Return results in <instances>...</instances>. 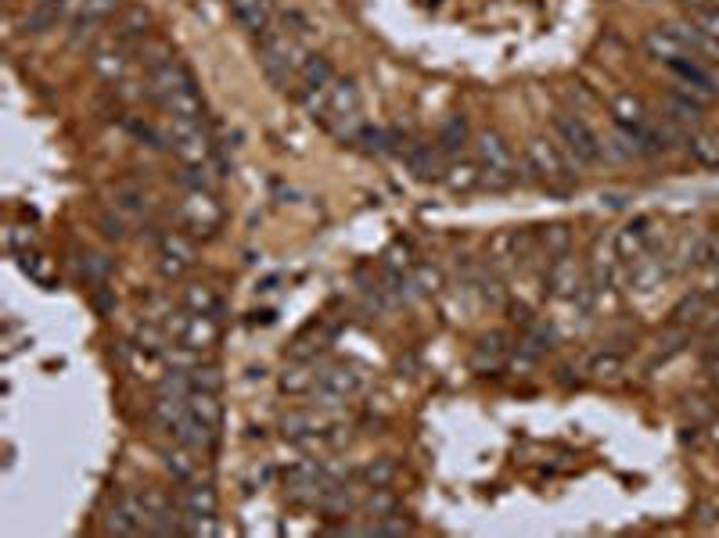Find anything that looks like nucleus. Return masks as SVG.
<instances>
[{
    "instance_id": "nucleus-1",
    "label": "nucleus",
    "mask_w": 719,
    "mask_h": 538,
    "mask_svg": "<svg viewBox=\"0 0 719 538\" xmlns=\"http://www.w3.org/2000/svg\"><path fill=\"white\" fill-rule=\"evenodd\" d=\"M475 158L482 169V187L489 191H507L518 184V169H514V155L511 148L500 140V133H478L475 137Z\"/></svg>"
},
{
    "instance_id": "nucleus-2",
    "label": "nucleus",
    "mask_w": 719,
    "mask_h": 538,
    "mask_svg": "<svg viewBox=\"0 0 719 538\" xmlns=\"http://www.w3.org/2000/svg\"><path fill=\"white\" fill-rule=\"evenodd\" d=\"M554 130H558V148L576 162V166H597L605 158V144L601 137L576 115V112H558L554 115Z\"/></svg>"
},
{
    "instance_id": "nucleus-3",
    "label": "nucleus",
    "mask_w": 719,
    "mask_h": 538,
    "mask_svg": "<svg viewBox=\"0 0 719 538\" xmlns=\"http://www.w3.org/2000/svg\"><path fill=\"white\" fill-rule=\"evenodd\" d=\"M525 158H529V166H532V173H536V180L547 187V191H569L572 187V180H576V173H572V158L558 148V144H551V140H543V137H536V140H529V148H525Z\"/></svg>"
},
{
    "instance_id": "nucleus-4",
    "label": "nucleus",
    "mask_w": 719,
    "mask_h": 538,
    "mask_svg": "<svg viewBox=\"0 0 719 538\" xmlns=\"http://www.w3.org/2000/svg\"><path fill=\"white\" fill-rule=\"evenodd\" d=\"M169 148L184 166H209V137L202 133V122L195 119L169 115Z\"/></svg>"
},
{
    "instance_id": "nucleus-5",
    "label": "nucleus",
    "mask_w": 719,
    "mask_h": 538,
    "mask_svg": "<svg viewBox=\"0 0 719 538\" xmlns=\"http://www.w3.org/2000/svg\"><path fill=\"white\" fill-rule=\"evenodd\" d=\"M166 330L184 345V348H195V352H205V348H213L216 345V337H220V327H216V319L213 316H205V312H187V316H180V319H169L166 323Z\"/></svg>"
},
{
    "instance_id": "nucleus-6",
    "label": "nucleus",
    "mask_w": 719,
    "mask_h": 538,
    "mask_svg": "<svg viewBox=\"0 0 719 538\" xmlns=\"http://www.w3.org/2000/svg\"><path fill=\"white\" fill-rule=\"evenodd\" d=\"M180 220H184L195 234H213V230L220 227L223 212H220V205L213 202L209 191L195 187V191H187V198H184V205H180Z\"/></svg>"
},
{
    "instance_id": "nucleus-7",
    "label": "nucleus",
    "mask_w": 719,
    "mask_h": 538,
    "mask_svg": "<svg viewBox=\"0 0 719 538\" xmlns=\"http://www.w3.org/2000/svg\"><path fill=\"white\" fill-rule=\"evenodd\" d=\"M360 388H363V377H360L353 366H328L317 373V391H321V406H335V402H346L353 399Z\"/></svg>"
},
{
    "instance_id": "nucleus-8",
    "label": "nucleus",
    "mask_w": 719,
    "mask_h": 538,
    "mask_svg": "<svg viewBox=\"0 0 719 538\" xmlns=\"http://www.w3.org/2000/svg\"><path fill=\"white\" fill-rule=\"evenodd\" d=\"M148 525V514H144V499H133V496H123L112 510H108V521H105V532L112 535H137L144 532Z\"/></svg>"
},
{
    "instance_id": "nucleus-9",
    "label": "nucleus",
    "mask_w": 719,
    "mask_h": 538,
    "mask_svg": "<svg viewBox=\"0 0 719 538\" xmlns=\"http://www.w3.org/2000/svg\"><path fill=\"white\" fill-rule=\"evenodd\" d=\"M195 266V245L184 234H162L159 238V269L166 276H180Z\"/></svg>"
},
{
    "instance_id": "nucleus-10",
    "label": "nucleus",
    "mask_w": 719,
    "mask_h": 538,
    "mask_svg": "<svg viewBox=\"0 0 719 538\" xmlns=\"http://www.w3.org/2000/svg\"><path fill=\"white\" fill-rule=\"evenodd\" d=\"M644 47H648V54L659 58L662 65H677V61H684V58H698L673 29H651V32L644 36Z\"/></svg>"
},
{
    "instance_id": "nucleus-11",
    "label": "nucleus",
    "mask_w": 719,
    "mask_h": 538,
    "mask_svg": "<svg viewBox=\"0 0 719 538\" xmlns=\"http://www.w3.org/2000/svg\"><path fill=\"white\" fill-rule=\"evenodd\" d=\"M159 101H162V108H166L173 119H195V122H202V97H198L191 76H187L184 83H177L173 90H166Z\"/></svg>"
},
{
    "instance_id": "nucleus-12",
    "label": "nucleus",
    "mask_w": 719,
    "mask_h": 538,
    "mask_svg": "<svg viewBox=\"0 0 719 538\" xmlns=\"http://www.w3.org/2000/svg\"><path fill=\"white\" fill-rule=\"evenodd\" d=\"M648 248H651V230H648V220H637V223L623 227V230H619V238H615V252H619V259H626V263H637V259H644V256H648Z\"/></svg>"
},
{
    "instance_id": "nucleus-13",
    "label": "nucleus",
    "mask_w": 719,
    "mask_h": 538,
    "mask_svg": "<svg viewBox=\"0 0 719 538\" xmlns=\"http://www.w3.org/2000/svg\"><path fill=\"white\" fill-rule=\"evenodd\" d=\"M180 514L195 525V521H213L216 517V492L209 485H191L180 496Z\"/></svg>"
},
{
    "instance_id": "nucleus-14",
    "label": "nucleus",
    "mask_w": 719,
    "mask_h": 538,
    "mask_svg": "<svg viewBox=\"0 0 719 538\" xmlns=\"http://www.w3.org/2000/svg\"><path fill=\"white\" fill-rule=\"evenodd\" d=\"M547 287H551L554 298H576V291L583 287V280H579V269H576V263L569 256H561V259L551 263V269H547Z\"/></svg>"
},
{
    "instance_id": "nucleus-15",
    "label": "nucleus",
    "mask_w": 719,
    "mask_h": 538,
    "mask_svg": "<svg viewBox=\"0 0 719 538\" xmlns=\"http://www.w3.org/2000/svg\"><path fill=\"white\" fill-rule=\"evenodd\" d=\"M115 11H119V0H86V4H83V14L72 22V25H76L72 40L79 43L83 36H94V32H97V25H101V22H108Z\"/></svg>"
},
{
    "instance_id": "nucleus-16",
    "label": "nucleus",
    "mask_w": 719,
    "mask_h": 538,
    "mask_svg": "<svg viewBox=\"0 0 719 538\" xmlns=\"http://www.w3.org/2000/svg\"><path fill=\"white\" fill-rule=\"evenodd\" d=\"M90 65L108 79V83H115V79H123L126 76V68H130V61H126V54H123V47H115V43H105V47H97L94 50V58H90Z\"/></svg>"
},
{
    "instance_id": "nucleus-17",
    "label": "nucleus",
    "mask_w": 719,
    "mask_h": 538,
    "mask_svg": "<svg viewBox=\"0 0 719 538\" xmlns=\"http://www.w3.org/2000/svg\"><path fill=\"white\" fill-rule=\"evenodd\" d=\"M227 4L252 32H267L270 29V0H227Z\"/></svg>"
},
{
    "instance_id": "nucleus-18",
    "label": "nucleus",
    "mask_w": 719,
    "mask_h": 538,
    "mask_svg": "<svg viewBox=\"0 0 719 538\" xmlns=\"http://www.w3.org/2000/svg\"><path fill=\"white\" fill-rule=\"evenodd\" d=\"M148 29H151V14H148L141 4H133V7H126V11H123L115 36H119L123 43H133V40H144V36H148Z\"/></svg>"
},
{
    "instance_id": "nucleus-19",
    "label": "nucleus",
    "mask_w": 719,
    "mask_h": 538,
    "mask_svg": "<svg viewBox=\"0 0 719 538\" xmlns=\"http://www.w3.org/2000/svg\"><path fill=\"white\" fill-rule=\"evenodd\" d=\"M187 409L205 424V427H216L220 431V402H216V391H198V388H191L187 391Z\"/></svg>"
},
{
    "instance_id": "nucleus-20",
    "label": "nucleus",
    "mask_w": 719,
    "mask_h": 538,
    "mask_svg": "<svg viewBox=\"0 0 719 538\" xmlns=\"http://www.w3.org/2000/svg\"><path fill=\"white\" fill-rule=\"evenodd\" d=\"M335 79V72H332V65L324 61V58H317V54H310V61L299 68V83H303V94H310V90H324L328 83Z\"/></svg>"
},
{
    "instance_id": "nucleus-21",
    "label": "nucleus",
    "mask_w": 719,
    "mask_h": 538,
    "mask_svg": "<svg viewBox=\"0 0 719 538\" xmlns=\"http://www.w3.org/2000/svg\"><path fill=\"white\" fill-rule=\"evenodd\" d=\"M442 176H446V184H450L453 191H475V187H482V169H478V162H450Z\"/></svg>"
},
{
    "instance_id": "nucleus-22",
    "label": "nucleus",
    "mask_w": 719,
    "mask_h": 538,
    "mask_svg": "<svg viewBox=\"0 0 719 538\" xmlns=\"http://www.w3.org/2000/svg\"><path fill=\"white\" fill-rule=\"evenodd\" d=\"M191 453H195V449H187V445H180V442H177V449H166L162 460H166V471H169L177 481H191V478L198 474V463L191 460Z\"/></svg>"
},
{
    "instance_id": "nucleus-23",
    "label": "nucleus",
    "mask_w": 719,
    "mask_h": 538,
    "mask_svg": "<svg viewBox=\"0 0 719 538\" xmlns=\"http://www.w3.org/2000/svg\"><path fill=\"white\" fill-rule=\"evenodd\" d=\"M504 355H507L504 337H500V334H489V337H482V345H478V352H475V366H478V370H496V366L504 363Z\"/></svg>"
},
{
    "instance_id": "nucleus-24",
    "label": "nucleus",
    "mask_w": 719,
    "mask_h": 538,
    "mask_svg": "<svg viewBox=\"0 0 719 538\" xmlns=\"http://www.w3.org/2000/svg\"><path fill=\"white\" fill-rule=\"evenodd\" d=\"M540 245H543V252H547L551 259H561V256H569V245H572V234H569V227L554 223V227H547V230L540 234Z\"/></svg>"
},
{
    "instance_id": "nucleus-25",
    "label": "nucleus",
    "mask_w": 719,
    "mask_h": 538,
    "mask_svg": "<svg viewBox=\"0 0 719 538\" xmlns=\"http://www.w3.org/2000/svg\"><path fill=\"white\" fill-rule=\"evenodd\" d=\"M184 305H187L191 312H205V316H213V312L220 309V298H216V291H213V287H202V283H195V287H187V291H184Z\"/></svg>"
},
{
    "instance_id": "nucleus-26",
    "label": "nucleus",
    "mask_w": 719,
    "mask_h": 538,
    "mask_svg": "<svg viewBox=\"0 0 719 538\" xmlns=\"http://www.w3.org/2000/svg\"><path fill=\"white\" fill-rule=\"evenodd\" d=\"M281 388H285V391H292V395H299V391H310V388H317V373H314L310 366H292V370H285V377H281Z\"/></svg>"
},
{
    "instance_id": "nucleus-27",
    "label": "nucleus",
    "mask_w": 719,
    "mask_h": 538,
    "mask_svg": "<svg viewBox=\"0 0 719 538\" xmlns=\"http://www.w3.org/2000/svg\"><path fill=\"white\" fill-rule=\"evenodd\" d=\"M464 140H468V126L460 122V119H453V122H446V130L439 133V151L442 155H453V151H460L464 148Z\"/></svg>"
},
{
    "instance_id": "nucleus-28",
    "label": "nucleus",
    "mask_w": 719,
    "mask_h": 538,
    "mask_svg": "<svg viewBox=\"0 0 719 538\" xmlns=\"http://www.w3.org/2000/svg\"><path fill=\"white\" fill-rule=\"evenodd\" d=\"M691 151H695V158L698 162H705V166H719V137H695L691 140Z\"/></svg>"
},
{
    "instance_id": "nucleus-29",
    "label": "nucleus",
    "mask_w": 719,
    "mask_h": 538,
    "mask_svg": "<svg viewBox=\"0 0 719 538\" xmlns=\"http://www.w3.org/2000/svg\"><path fill=\"white\" fill-rule=\"evenodd\" d=\"M691 22H695L709 40H716L719 43V7H698V11L691 14Z\"/></svg>"
},
{
    "instance_id": "nucleus-30",
    "label": "nucleus",
    "mask_w": 719,
    "mask_h": 538,
    "mask_svg": "<svg viewBox=\"0 0 719 538\" xmlns=\"http://www.w3.org/2000/svg\"><path fill=\"white\" fill-rule=\"evenodd\" d=\"M392 474H396V467H392L388 460H381V463H374V467H367V471H363L367 485H374V489H385V485L392 481Z\"/></svg>"
},
{
    "instance_id": "nucleus-31",
    "label": "nucleus",
    "mask_w": 719,
    "mask_h": 538,
    "mask_svg": "<svg viewBox=\"0 0 719 538\" xmlns=\"http://www.w3.org/2000/svg\"><path fill=\"white\" fill-rule=\"evenodd\" d=\"M414 283H417V291H439L442 287V276H439V269H432V266H417L414 269Z\"/></svg>"
},
{
    "instance_id": "nucleus-32",
    "label": "nucleus",
    "mask_w": 719,
    "mask_h": 538,
    "mask_svg": "<svg viewBox=\"0 0 719 538\" xmlns=\"http://www.w3.org/2000/svg\"><path fill=\"white\" fill-rule=\"evenodd\" d=\"M619 366H623V363H619L615 355H601V359H594V366H590V370H594L597 377H615V373H619Z\"/></svg>"
},
{
    "instance_id": "nucleus-33",
    "label": "nucleus",
    "mask_w": 719,
    "mask_h": 538,
    "mask_svg": "<svg viewBox=\"0 0 719 538\" xmlns=\"http://www.w3.org/2000/svg\"><path fill=\"white\" fill-rule=\"evenodd\" d=\"M101 223H105V234H108V238H126V223H123V220H112V216H105Z\"/></svg>"
},
{
    "instance_id": "nucleus-34",
    "label": "nucleus",
    "mask_w": 719,
    "mask_h": 538,
    "mask_svg": "<svg viewBox=\"0 0 719 538\" xmlns=\"http://www.w3.org/2000/svg\"><path fill=\"white\" fill-rule=\"evenodd\" d=\"M680 4H691V7H695V11H698V7H705V4H709V0H680Z\"/></svg>"
},
{
    "instance_id": "nucleus-35",
    "label": "nucleus",
    "mask_w": 719,
    "mask_h": 538,
    "mask_svg": "<svg viewBox=\"0 0 719 538\" xmlns=\"http://www.w3.org/2000/svg\"><path fill=\"white\" fill-rule=\"evenodd\" d=\"M709 4H716V7H719V0H709Z\"/></svg>"
}]
</instances>
